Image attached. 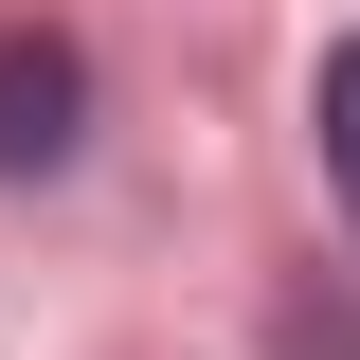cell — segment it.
<instances>
[{"mask_svg":"<svg viewBox=\"0 0 360 360\" xmlns=\"http://www.w3.org/2000/svg\"><path fill=\"white\" fill-rule=\"evenodd\" d=\"M90 144V54L54 18H0V180H54Z\"/></svg>","mask_w":360,"mask_h":360,"instance_id":"cell-1","label":"cell"},{"mask_svg":"<svg viewBox=\"0 0 360 360\" xmlns=\"http://www.w3.org/2000/svg\"><path fill=\"white\" fill-rule=\"evenodd\" d=\"M307 127H324V180H342V217H360V37L324 54V90H307Z\"/></svg>","mask_w":360,"mask_h":360,"instance_id":"cell-2","label":"cell"}]
</instances>
